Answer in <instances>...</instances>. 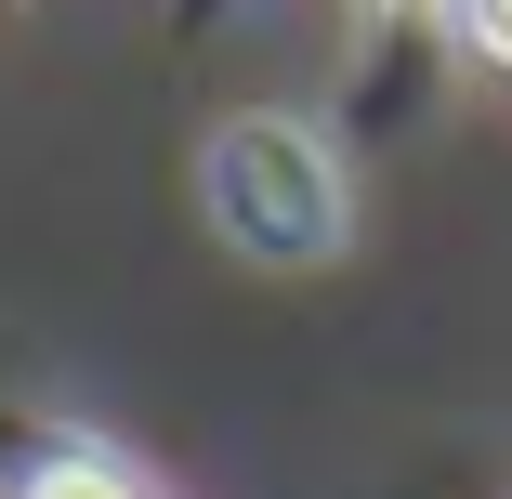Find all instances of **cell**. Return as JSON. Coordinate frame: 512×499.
Returning a JSON list of instances; mask_svg holds the SVG:
<instances>
[{"label": "cell", "instance_id": "3", "mask_svg": "<svg viewBox=\"0 0 512 499\" xmlns=\"http://www.w3.org/2000/svg\"><path fill=\"white\" fill-rule=\"evenodd\" d=\"M460 27H473V40H486V53L512 66V0H460Z\"/></svg>", "mask_w": 512, "mask_h": 499}, {"label": "cell", "instance_id": "2", "mask_svg": "<svg viewBox=\"0 0 512 499\" xmlns=\"http://www.w3.org/2000/svg\"><path fill=\"white\" fill-rule=\"evenodd\" d=\"M27 499H145L119 460H53V473H27Z\"/></svg>", "mask_w": 512, "mask_h": 499}, {"label": "cell", "instance_id": "1", "mask_svg": "<svg viewBox=\"0 0 512 499\" xmlns=\"http://www.w3.org/2000/svg\"><path fill=\"white\" fill-rule=\"evenodd\" d=\"M197 184H211V224L250 263H329L355 237V184H342V158L302 119H224L211 158H197Z\"/></svg>", "mask_w": 512, "mask_h": 499}]
</instances>
